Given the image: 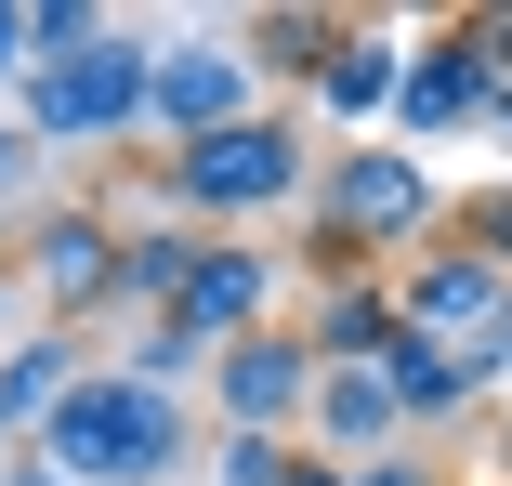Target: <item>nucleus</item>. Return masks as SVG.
Masks as SVG:
<instances>
[{"mask_svg": "<svg viewBox=\"0 0 512 486\" xmlns=\"http://www.w3.org/2000/svg\"><path fill=\"white\" fill-rule=\"evenodd\" d=\"M302 184H316V145H302V119H237V132H211V145H171V158H145V198L158 211H184L197 237H237L250 211H289Z\"/></svg>", "mask_w": 512, "mask_h": 486, "instance_id": "obj_1", "label": "nucleus"}, {"mask_svg": "<svg viewBox=\"0 0 512 486\" xmlns=\"http://www.w3.org/2000/svg\"><path fill=\"white\" fill-rule=\"evenodd\" d=\"M302 211H316V250H302V263H316L329 289H342V276H368L381 250H407V237H434V224H447L434 171L407 158V145H342V158H316Z\"/></svg>", "mask_w": 512, "mask_h": 486, "instance_id": "obj_2", "label": "nucleus"}, {"mask_svg": "<svg viewBox=\"0 0 512 486\" xmlns=\"http://www.w3.org/2000/svg\"><path fill=\"white\" fill-rule=\"evenodd\" d=\"M40 460H53L66 486H171V473L197 460V421H184V395H145L132 368H92L79 395L53 408Z\"/></svg>", "mask_w": 512, "mask_h": 486, "instance_id": "obj_3", "label": "nucleus"}, {"mask_svg": "<svg viewBox=\"0 0 512 486\" xmlns=\"http://www.w3.org/2000/svg\"><path fill=\"white\" fill-rule=\"evenodd\" d=\"M27 106H14V132L27 145H132L145 132V92H158V40H106V53H79V66H27L14 79Z\"/></svg>", "mask_w": 512, "mask_h": 486, "instance_id": "obj_4", "label": "nucleus"}, {"mask_svg": "<svg viewBox=\"0 0 512 486\" xmlns=\"http://www.w3.org/2000/svg\"><path fill=\"white\" fill-rule=\"evenodd\" d=\"M27 289H40V329H79L92 303H119V263H132V224L119 211H92V198H53L27 211Z\"/></svg>", "mask_w": 512, "mask_h": 486, "instance_id": "obj_5", "label": "nucleus"}, {"mask_svg": "<svg viewBox=\"0 0 512 486\" xmlns=\"http://www.w3.org/2000/svg\"><path fill=\"white\" fill-rule=\"evenodd\" d=\"M237 119H263L250 53H237V40H171V53H158V92H145L158 158H171V145H211V132H237Z\"/></svg>", "mask_w": 512, "mask_h": 486, "instance_id": "obj_6", "label": "nucleus"}, {"mask_svg": "<svg viewBox=\"0 0 512 486\" xmlns=\"http://www.w3.org/2000/svg\"><path fill=\"white\" fill-rule=\"evenodd\" d=\"M394 316H407V342H447V355H486V342L512 329V276L434 237V263H407V276H394Z\"/></svg>", "mask_w": 512, "mask_h": 486, "instance_id": "obj_7", "label": "nucleus"}, {"mask_svg": "<svg viewBox=\"0 0 512 486\" xmlns=\"http://www.w3.org/2000/svg\"><path fill=\"white\" fill-rule=\"evenodd\" d=\"M276 276H289V263H276L263 237H211V250H197V276H184V303H171V329H184L197 355L276 329Z\"/></svg>", "mask_w": 512, "mask_h": 486, "instance_id": "obj_8", "label": "nucleus"}, {"mask_svg": "<svg viewBox=\"0 0 512 486\" xmlns=\"http://www.w3.org/2000/svg\"><path fill=\"white\" fill-rule=\"evenodd\" d=\"M316 342L302 329H250V342H224L211 355V395H224V434H289L302 408H316Z\"/></svg>", "mask_w": 512, "mask_h": 486, "instance_id": "obj_9", "label": "nucleus"}, {"mask_svg": "<svg viewBox=\"0 0 512 486\" xmlns=\"http://www.w3.org/2000/svg\"><path fill=\"white\" fill-rule=\"evenodd\" d=\"M486 92H499V79H486V53H473L460 27L407 40V79H394V145L421 158L434 132H473V119H486Z\"/></svg>", "mask_w": 512, "mask_h": 486, "instance_id": "obj_10", "label": "nucleus"}, {"mask_svg": "<svg viewBox=\"0 0 512 486\" xmlns=\"http://www.w3.org/2000/svg\"><path fill=\"white\" fill-rule=\"evenodd\" d=\"M79 381H92L79 329H27L14 355H0V434H14V447H40V434H53V408L79 395Z\"/></svg>", "mask_w": 512, "mask_h": 486, "instance_id": "obj_11", "label": "nucleus"}, {"mask_svg": "<svg viewBox=\"0 0 512 486\" xmlns=\"http://www.w3.org/2000/svg\"><path fill=\"white\" fill-rule=\"evenodd\" d=\"M302 421L329 434V460H342V473H355V460H394V447H407V408H394V381H381V368H329Z\"/></svg>", "mask_w": 512, "mask_h": 486, "instance_id": "obj_12", "label": "nucleus"}, {"mask_svg": "<svg viewBox=\"0 0 512 486\" xmlns=\"http://www.w3.org/2000/svg\"><path fill=\"white\" fill-rule=\"evenodd\" d=\"M316 368H381L394 342H407V316H394V276H342V289H316Z\"/></svg>", "mask_w": 512, "mask_h": 486, "instance_id": "obj_13", "label": "nucleus"}, {"mask_svg": "<svg viewBox=\"0 0 512 486\" xmlns=\"http://www.w3.org/2000/svg\"><path fill=\"white\" fill-rule=\"evenodd\" d=\"M237 53H250V79H329V53H342V14H316V0L237 14Z\"/></svg>", "mask_w": 512, "mask_h": 486, "instance_id": "obj_14", "label": "nucleus"}, {"mask_svg": "<svg viewBox=\"0 0 512 486\" xmlns=\"http://www.w3.org/2000/svg\"><path fill=\"white\" fill-rule=\"evenodd\" d=\"M394 79H407V40L394 27H342V53H329V79H316V106L355 132V119H394Z\"/></svg>", "mask_w": 512, "mask_h": 486, "instance_id": "obj_15", "label": "nucleus"}, {"mask_svg": "<svg viewBox=\"0 0 512 486\" xmlns=\"http://www.w3.org/2000/svg\"><path fill=\"white\" fill-rule=\"evenodd\" d=\"M381 381H394L407 434H421V421H460V408L486 395V355H447V342H394V355H381Z\"/></svg>", "mask_w": 512, "mask_h": 486, "instance_id": "obj_16", "label": "nucleus"}, {"mask_svg": "<svg viewBox=\"0 0 512 486\" xmlns=\"http://www.w3.org/2000/svg\"><path fill=\"white\" fill-rule=\"evenodd\" d=\"M197 250H211L197 224H132V263H119V316H132V303H145V316H171V303H184V276H197Z\"/></svg>", "mask_w": 512, "mask_h": 486, "instance_id": "obj_17", "label": "nucleus"}, {"mask_svg": "<svg viewBox=\"0 0 512 486\" xmlns=\"http://www.w3.org/2000/svg\"><path fill=\"white\" fill-rule=\"evenodd\" d=\"M119 14L106 0H27V66H79V53H106Z\"/></svg>", "mask_w": 512, "mask_h": 486, "instance_id": "obj_18", "label": "nucleus"}, {"mask_svg": "<svg viewBox=\"0 0 512 486\" xmlns=\"http://www.w3.org/2000/svg\"><path fill=\"white\" fill-rule=\"evenodd\" d=\"M447 250H473V263L512 276V184H460L447 198Z\"/></svg>", "mask_w": 512, "mask_h": 486, "instance_id": "obj_19", "label": "nucleus"}, {"mask_svg": "<svg viewBox=\"0 0 512 486\" xmlns=\"http://www.w3.org/2000/svg\"><path fill=\"white\" fill-rule=\"evenodd\" d=\"M119 368H132V381H145V395H184V381H197V368H211V355H197V342H184V329H171V316H145V342H132V355H119Z\"/></svg>", "mask_w": 512, "mask_h": 486, "instance_id": "obj_20", "label": "nucleus"}, {"mask_svg": "<svg viewBox=\"0 0 512 486\" xmlns=\"http://www.w3.org/2000/svg\"><path fill=\"white\" fill-rule=\"evenodd\" d=\"M211 486H289V434H224Z\"/></svg>", "mask_w": 512, "mask_h": 486, "instance_id": "obj_21", "label": "nucleus"}, {"mask_svg": "<svg viewBox=\"0 0 512 486\" xmlns=\"http://www.w3.org/2000/svg\"><path fill=\"white\" fill-rule=\"evenodd\" d=\"M460 40L486 53V79H512V0H499V14H460Z\"/></svg>", "mask_w": 512, "mask_h": 486, "instance_id": "obj_22", "label": "nucleus"}, {"mask_svg": "<svg viewBox=\"0 0 512 486\" xmlns=\"http://www.w3.org/2000/svg\"><path fill=\"white\" fill-rule=\"evenodd\" d=\"M355 486H447V473H434L421 447H394V460H355Z\"/></svg>", "mask_w": 512, "mask_h": 486, "instance_id": "obj_23", "label": "nucleus"}, {"mask_svg": "<svg viewBox=\"0 0 512 486\" xmlns=\"http://www.w3.org/2000/svg\"><path fill=\"white\" fill-rule=\"evenodd\" d=\"M0 79H27V0H0Z\"/></svg>", "mask_w": 512, "mask_h": 486, "instance_id": "obj_24", "label": "nucleus"}, {"mask_svg": "<svg viewBox=\"0 0 512 486\" xmlns=\"http://www.w3.org/2000/svg\"><path fill=\"white\" fill-rule=\"evenodd\" d=\"M14 171H27V132H14V106H0V198H14Z\"/></svg>", "mask_w": 512, "mask_h": 486, "instance_id": "obj_25", "label": "nucleus"}, {"mask_svg": "<svg viewBox=\"0 0 512 486\" xmlns=\"http://www.w3.org/2000/svg\"><path fill=\"white\" fill-rule=\"evenodd\" d=\"M0 486H66V473H53L40 447H14V473H0Z\"/></svg>", "mask_w": 512, "mask_h": 486, "instance_id": "obj_26", "label": "nucleus"}, {"mask_svg": "<svg viewBox=\"0 0 512 486\" xmlns=\"http://www.w3.org/2000/svg\"><path fill=\"white\" fill-rule=\"evenodd\" d=\"M289 486H355V473L342 460H289Z\"/></svg>", "mask_w": 512, "mask_h": 486, "instance_id": "obj_27", "label": "nucleus"}, {"mask_svg": "<svg viewBox=\"0 0 512 486\" xmlns=\"http://www.w3.org/2000/svg\"><path fill=\"white\" fill-rule=\"evenodd\" d=\"M486 132H512V79H499V92H486Z\"/></svg>", "mask_w": 512, "mask_h": 486, "instance_id": "obj_28", "label": "nucleus"}, {"mask_svg": "<svg viewBox=\"0 0 512 486\" xmlns=\"http://www.w3.org/2000/svg\"><path fill=\"white\" fill-rule=\"evenodd\" d=\"M499 473H512V421H499Z\"/></svg>", "mask_w": 512, "mask_h": 486, "instance_id": "obj_29", "label": "nucleus"}]
</instances>
